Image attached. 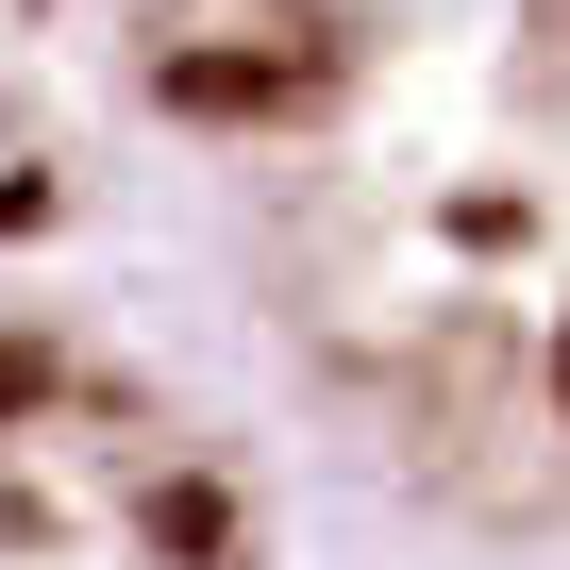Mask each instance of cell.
Returning <instances> with one entry per match:
<instances>
[{
	"instance_id": "obj_1",
	"label": "cell",
	"mask_w": 570,
	"mask_h": 570,
	"mask_svg": "<svg viewBox=\"0 0 570 570\" xmlns=\"http://www.w3.org/2000/svg\"><path fill=\"white\" fill-rule=\"evenodd\" d=\"M68 252L353 570H570V0H0Z\"/></svg>"
},
{
	"instance_id": "obj_2",
	"label": "cell",
	"mask_w": 570,
	"mask_h": 570,
	"mask_svg": "<svg viewBox=\"0 0 570 570\" xmlns=\"http://www.w3.org/2000/svg\"><path fill=\"white\" fill-rule=\"evenodd\" d=\"M0 570H353L85 252L0 268Z\"/></svg>"
},
{
	"instance_id": "obj_3",
	"label": "cell",
	"mask_w": 570,
	"mask_h": 570,
	"mask_svg": "<svg viewBox=\"0 0 570 570\" xmlns=\"http://www.w3.org/2000/svg\"><path fill=\"white\" fill-rule=\"evenodd\" d=\"M18 252H68V202H51V135H35V85L0 51V268Z\"/></svg>"
}]
</instances>
